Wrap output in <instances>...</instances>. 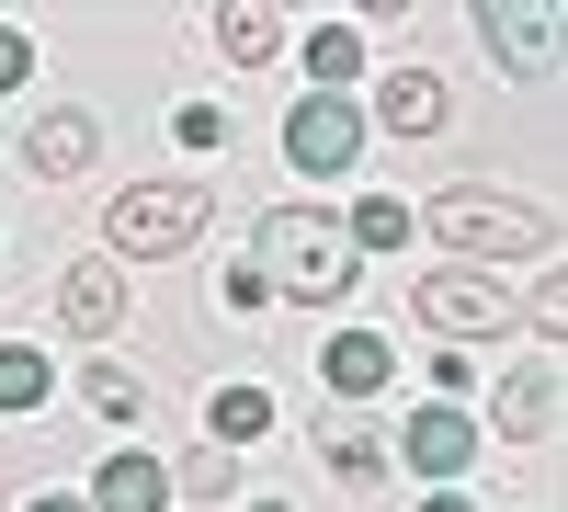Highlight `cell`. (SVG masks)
<instances>
[{"mask_svg": "<svg viewBox=\"0 0 568 512\" xmlns=\"http://www.w3.org/2000/svg\"><path fill=\"white\" fill-rule=\"evenodd\" d=\"M420 228L444 240V262H478V273L524 262V251H557L546 205H524V194H489V182H444V194L420 205Z\"/></svg>", "mask_w": 568, "mask_h": 512, "instance_id": "cell-2", "label": "cell"}, {"mask_svg": "<svg viewBox=\"0 0 568 512\" xmlns=\"http://www.w3.org/2000/svg\"><path fill=\"white\" fill-rule=\"evenodd\" d=\"M80 388H91V410H103V422H136V399H149V388H136V377H125V364H91V377H80Z\"/></svg>", "mask_w": 568, "mask_h": 512, "instance_id": "cell-20", "label": "cell"}, {"mask_svg": "<svg viewBox=\"0 0 568 512\" xmlns=\"http://www.w3.org/2000/svg\"><path fill=\"white\" fill-rule=\"evenodd\" d=\"M227 479H240V468H227L216 444H205V455H182V468H171V490H194V501H227Z\"/></svg>", "mask_w": 568, "mask_h": 512, "instance_id": "cell-21", "label": "cell"}, {"mask_svg": "<svg viewBox=\"0 0 568 512\" xmlns=\"http://www.w3.org/2000/svg\"><path fill=\"white\" fill-rule=\"evenodd\" d=\"M58 319H69L80 342H103L114 319H125V262H103V251L69 262V273H58Z\"/></svg>", "mask_w": 568, "mask_h": 512, "instance_id": "cell-11", "label": "cell"}, {"mask_svg": "<svg viewBox=\"0 0 568 512\" xmlns=\"http://www.w3.org/2000/svg\"><path fill=\"white\" fill-rule=\"evenodd\" d=\"M478 433H500V444H546V433H557V353H535L511 388H489Z\"/></svg>", "mask_w": 568, "mask_h": 512, "instance_id": "cell-7", "label": "cell"}, {"mask_svg": "<svg viewBox=\"0 0 568 512\" xmlns=\"http://www.w3.org/2000/svg\"><path fill=\"white\" fill-rule=\"evenodd\" d=\"M216 308H227V319H262L273 297H262V273H251V262H227V273H216Z\"/></svg>", "mask_w": 568, "mask_h": 512, "instance_id": "cell-22", "label": "cell"}, {"mask_svg": "<svg viewBox=\"0 0 568 512\" xmlns=\"http://www.w3.org/2000/svg\"><path fill=\"white\" fill-rule=\"evenodd\" d=\"M478 410H444V399H420L409 410V433L387 444V468H409V479H433V490H466V468H478Z\"/></svg>", "mask_w": 568, "mask_h": 512, "instance_id": "cell-5", "label": "cell"}, {"mask_svg": "<svg viewBox=\"0 0 568 512\" xmlns=\"http://www.w3.org/2000/svg\"><path fill=\"white\" fill-rule=\"evenodd\" d=\"M444 114H455V91H444V69H387V80H375V126H387V137H444Z\"/></svg>", "mask_w": 568, "mask_h": 512, "instance_id": "cell-9", "label": "cell"}, {"mask_svg": "<svg viewBox=\"0 0 568 512\" xmlns=\"http://www.w3.org/2000/svg\"><path fill=\"white\" fill-rule=\"evenodd\" d=\"M409 308H420V331H433L444 353H466V342H500L511 319H524V297L500 285V273H478V262H433L409 285Z\"/></svg>", "mask_w": 568, "mask_h": 512, "instance_id": "cell-4", "label": "cell"}, {"mask_svg": "<svg viewBox=\"0 0 568 512\" xmlns=\"http://www.w3.org/2000/svg\"><path fill=\"white\" fill-rule=\"evenodd\" d=\"M262 433H273V399H262V388H216V399H205V444H216V455H240V444H262Z\"/></svg>", "mask_w": 568, "mask_h": 512, "instance_id": "cell-15", "label": "cell"}, {"mask_svg": "<svg viewBox=\"0 0 568 512\" xmlns=\"http://www.w3.org/2000/svg\"><path fill=\"white\" fill-rule=\"evenodd\" d=\"M420 512H478V501H466V490H433V501H420Z\"/></svg>", "mask_w": 568, "mask_h": 512, "instance_id": "cell-26", "label": "cell"}, {"mask_svg": "<svg viewBox=\"0 0 568 512\" xmlns=\"http://www.w3.org/2000/svg\"><path fill=\"white\" fill-rule=\"evenodd\" d=\"M329 479H342V490H375V479H387V444H375V433H342V444H329Z\"/></svg>", "mask_w": 568, "mask_h": 512, "instance_id": "cell-19", "label": "cell"}, {"mask_svg": "<svg viewBox=\"0 0 568 512\" xmlns=\"http://www.w3.org/2000/svg\"><path fill=\"white\" fill-rule=\"evenodd\" d=\"M23 171H45V182L91 171V114H80V103H45V114L23 126Z\"/></svg>", "mask_w": 568, "mask_h": 512, "instance_id": "cell-12", "label": "cell"}, {"mask_svg": "<svg viewBox=\"0 0 568 512\" xmlns=\"http://www.w3.org/2000/svg\"><path fill=\"white\" fill-rule=\"evenodd\" d=\"M23 512H91V501H69V490H34V501H23Z\"/></svg>", "mask_w": 568, "mask_h": 512, "instance_id": "cell-25", "label": "cell"}, {"mask_svg": "<svg viewBox=\"0 0 568 512\" xmlns=\"http://www.w3.org/2000/svg\"><path fill=\"white\" fill-rule=\"evenodd\" d=\"M284 160H296L307 182H342L364 160V103H342V91H307L296 114H284Z\"/></svg>", "mask_w": 568, "mask_h": 512, "instance_id": "cell-6", "label": "cell"}, {"mask_svg": "<svg viewBox=\"0 0 568 512\" xmlns=\"http://www.w3.org/2000/svg\"><path fill=\"white\" fill-rule=\"evenodd\" d=\"M251 273H262V297H296V308H342L364 285V262H353L329 205H273L262 240H251Z\"/></svg>", "mask_w": 568, "mask_h": 512, "instance_id": "cell-1", "label": "cell"}, {"mask_svg": "<svg viewBox=\"0 0 568 512\" xmlns=\"http://www.w3.org/2000/svg\"><path fill=\"white\" fill-rule=\"evenodd\" d=\"M205 217H216L205 182H194V171H160V182H136V194H114V205H103V262L194 251V240H205Z\"/></svg>", "mask_w": 568, "mask_h": 512, "instance_id": "cell-3", "label": "cell"}, {"mask_svg": "<svg viewBox=\"0 0 568 512\" xmlns=\"http://www.w3.org/2000/svg\"><path fill=\"white\" fill-rule=\"evenodd\" d=\"M478 34H489V58L500 69H557V12H478Z\"/></svg>", "mask_w": 568, "mask_h": 512, "instance_id": "cell-13", "label": "cell"}, {"mask_svg": "<svg viewBox=\"0 0 568 512\" xmlns=\"http://www.w3.org/2000/svg\"><path fill=\"white\" fill-rule=\"evenodd\" d=\"M171 137L205 160V149H227V114H216V103H182V114H171Z\"/></svg>", "mask_w": 568, "mask_h": 512, "instance_id": "cell-23", "label": "cell"}, {"mask_svg": "<svg viewBox=\"0 0 568 512\" xmlns=\"http://www.w3.org/2000/svg\"><path fill=\"white\" fill-rule=\"evenodd\" d=\"M387 377H398V342L387 331H329L318 342V388L329 399H387Z\"/></svg>", "mask_w": 568, "mask_h": 512, "instance_id": "cell-8", "label": "cell"}, {"mask_svg": "<svg viewBox=\"0 0 568 512\" xmlns=\"http://www.w3.org/2000/svg\"><path fill=\"white\" fill-rule=\"evenodd\" d=\"M45 388H58V377H45V353H34V342H0V422L45 410Z\"/></svg>", "mask_w": 568, "mask_h": 512, "instance_id": "cell-17", "label": "cell"}, {"mask_svg": "<svg viewBox=\"0 0 568 512\" xmlns=\"http://www.w3.org/2000/svg\"><path fill=\"white\" fill-rule=\"evenodd\" d=\"M23 80H34V34H23V23H0V103H12Z\"/></svg>", "mask_w": 568, "mask_h": 512, "instance_id": "cell-24", "label": "cell"}, {"mask_svg": "<svg viewBox=\"0 0 568 512\" xmlns=\"http://www.w3.org/2000/svg\"><path fill=\"white\" fill-rule=\"evenodd\" d=\"M342 240H353V262H375V251H409V205H398V194H364V205L342 217Z\"/></svg>", "mask_w": 568, "mask_h": 512, "instance_id": "cell-16", "label": "cell"}, {"mask_svg": "<svg viewBox=\"0 0 568 512\" xmlns=\"http://www.w3.org/2000/svg\"><path fill=\"white\" fill-rule=\"evenodd\" d=\"M353 80H364V23H318L307 34V91H342L353 103Z\"/></svg>", "mask_w": 568, "mask_h": 512, "instance_id": "cell-14", "label": "cell"}, {"mask_svg": "<svg viewBox=\"0 0 568 512\" xmlns=\"http://www.w3.org/2000/svg\"><path fill=\"white\" fill-rule=\"evenodd\" d=\"M91 512H171V455L114 444L103 468H91Z\"/></svg>", "mask_w": 568, "mask_h": 512, "instance_id": "cell-10", "label": "cell"}, {"mask_svg": "<svg viewBox=\"0 0 568 512\" xmlns=\"http://www.w3.org/2000/svg\"><path fill=\"white\" fill-rule=\"evenodd\" d=\"M216 46H227V69H273L284 58V23L273 12H216Z\"/></svg>", "mask_w": 568, "mask_h": 512, "instance_id": "cell-18", "label": "cell"}]
</instances>
